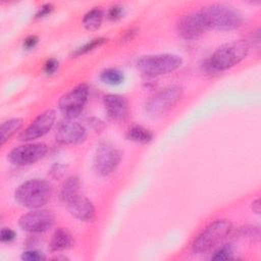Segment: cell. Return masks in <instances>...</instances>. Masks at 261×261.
Instances as JSON below:
<instances>
[{"label": "cell", "mask_w": 261, "mask_h": 261, "mask_svg": "<svg viewBox=\"0 0 261 261\" xmlns=\"http://www.w3.org/2000/svg\"><path fill=\"white\" fill-rule=\"evenodd\" d=\"M208 29L230 31L238 29L243 23V15L232 6L225 4H210L201 10Z\"/></svg>", "instance_id": "1"}, {"label": "cell", "mask_w": 261, "mask_h": 261, "mask_svg": "<svg viewBox=\"0 0 261 261\" xmlns=\"http://www.w3.org/2000/svg\"><path fill=\"white\" fill-rule=\"evenodd\" d=\"M51 195V185L47 180L40 178L30 179L21 184L14 193L17 203L31 209H38L47 204Z\"/></svg>", "instance_id": "2"}, {"label": "cell", "mask_w": 261, "mask_h": 261, "mask_svg": "<svg viewBox=\"0 0 261 261\" xmlns=\"http://www.w3.org/2000/svg\"><path fill=\"white\" fill-rule=\"evenodd\" d=\"M249 43L245 40L223 44L211 55L208 66L214 71L226 70L240 63L249 53Z\"/></svg>", "instance_id": "3"}, {"label": "cell", "mask_w": 261, "mask_h": 261, "mask_svg": "<svg viewBox=\"0 0 261 261\" xmlns=\"http://www.w3.org/2000/svg\"><path fill=\"white\" fill-rule=\"evenodd\" d=\"M232 229L228 220L218 219L211 222L193 242L192 251L195 254H204L219 245Z\"/></svg>", "instance_id": "4"}, {"label": "cell", "mask_w": 261, "mask_h": 261, "mask_svg": "<svg viewBox=\"0 0 261 261\" xmlns=\"http://www.w3.org/2000/svg\"><path fill=\"white\" fill-rule=\"evenodd\" d=\"M182 59L174 54H154L142 56L137 61L138 68L145 74L155 76L165 74L179 68Z\"/></svg>", "instance_id": "5"}, {"label": "cell", "mask_w": 261, "mask_h": 261, "mask_svg": "<svg viewBox=\"0 0 261 261\" xmlns=\"http://www.w3.org/2000/svg\"><path fill=\"white\" fill-rule=\"evenodd\" d=\"M89 87L86 84H80L59 99V110L65 118L72 119L81 114L88 100Z\"/></svg>", "instance_id": "6"}, {"label": "cell", "mask_w": 261, "mask_h": 261, "mask_svg": "<svg viewBox=\"0 0 261 261\" xmlns=\"http://www.w3.org/2000/svg\"><path fill=\"white\" fill-rule=\"evenodd\" d=\"M181 88L178 86L167 87L154 95L145 105L149 115L157 116L168 111L180 98Z\"/></svg>", "instance_id": "7"}, {"label": "cell", "mask_w": 261, "mask_h": 261, "mask_svg": "<svg viewBox=\"0 0 261 261\" xmlns=\"http://www.w3.org/2000/svg\"><path fill=\"white\" fill-rule=\"evenodd\" d=\"M121 152L110 144H102L96 151L94 157V168L102 176L111 174L118 166Z\"/></svg>", "instance_id": "8"}, {"label": "cell", "mask_w": 261, "mask_h": 261, "mask_svg": "<svg viewBox=\"0 0 261 261\" xmlns=\"http://www.w3.org/2000/svg\"><path fill=\"white\" fill-rule=\"evenodd\" d=\"M55 222V215L50 210H34L19 218V226L29 232H44L50 229Z\"/></svg>", "instance_id": "9"}, {"label": "cell", "mask_w": 261, "mask_h": 261, "mask_svg": "<svg viewBox=\"0 0 261 261\" xmlns=\"http://www.w3.org/2000/svg\"><path fill=\"white\" fill-rule=\"evenodd\" d=\"M46 153L47 146L43 143L27 144L12 149L8 154V159L14 165L24 166L39 161Z\"/></svg>", "instance_id": "10"}, {"label": "cell", "mask_w": 261, "mask_h": 261, "mask_svg": "<svg viewBox=\"0 0 261 261\" xmlns=\"http://www.w3.org/2000/svg\"><path fill=\"white\" fill-rule=\"evenodd\" d=\"M178 35L185 40H194L208 30L207 22L201 11L184 15L176 25Z\"/></svg>", "instance_id": "11"}, {"label": "cell", "mask_w": 261, "mask_h": 261, "mask_svg": "<svg viewBox=\"0 0 261 261\" xmlns=\"http://www.w3.org/2000/svg\"><path fill=\"white\" fill-rule=\"evenodd\" d=\"M55 119L56 112L54 110L49 109L42 112L32 121V123L24 130L21 132L19 140L29 142L45 136L54 125Z\"/></svg>", "instance_id": "12"}, {"label": "cell", "mask_w": 261, "mask_h": 261, "mask_svg": "<svg viewBox=\"0 0 261 261\" xmlns=\"http://www.w3.org/2000/svg\"><path fill=\"white\" fill-rule=\"evenodd\" d=\"M87 130L79 122L65 118L57 125L55 138L56 141L63 145H76L86 140Z\"/></svg>", "instance_id": "13"}, {"label": "cell", "mask_w": 261, "mask_h": 261, "mask_svg": "<svg viewBox=\"0 0 261 261\" xmlns=\"http://www.w3.org/2000/svg\"><path fill=\"white\" fill-rule=\"evenodd\" d=\"M105 110L108 116L117 121L124 120L129 112L128 102L126 99L120 95L109 94L103 99Z\"/></svg>", "instance_id": "14"}, {"label": "cell", "mask_w": 261, "mask_h": 261, "mask_svg": "<svg viewBox=\"0 0 261 261\" xmlns=\"http://www.w3.org/2000/svg\"><path fill=\"white\" fill-rule=\"evenodd\" d=\"M66 206L69 213L82 221H91L95 216V208L92 202L84 196L77 195Z\"/></svg>", "instance_id": "15"}, {"label": "cell", "mask_w": 261, "mask_h": 261, "mask_svg": "<svg viewBox=\"0 0 261 261\" xmlns=\"http://www.w3.org/2000/svg\"><path fill=\"white\" fill-rule=\"evenodd\" d=\"M81 181L79 177L76 176H70L68 177L61 186L59 198L64 203L67 204L70 200H72L74 197H76L80 192Z\"/></svg>", "instance_id": "16"}, {"label": "cell", "mask_w": 261, "mask_h": 261, "mask_svg": "<svg viewBox=\"0 0 261 261\" xmlns=\"http://www.w3.org/2000/svg\"><path fill=\"white\" fill-rule=\"evenodd\" d=\"M72 245V237L65 228H58L50 242V249L53 252H59L68 249Z\"/></svg>", "instance_id": "17"}, {"label": "cell", "mask_w": 261, "mask_h": 261, "mask_svg": "<svg viewBox=\"0 0 261 261\" xmlns=\"http://www.w3.org/2000/svg\"><path fill=\"white\" fill-rule=\"evenodd\" d=\"M22 125V119L11 118L4 121L0 127V144L4 145Z\"/></svg>", "instance_id": "18"}, {"label": "cell", "mask_w": 261, "mask_h": 261, "mask_svg": "<svg viewBox=\"0 0 261 261\" xmlns=\"http://www.w3.org/2000/svg\"><path fill=\"white\" fill-rule=\"evenodd\" d=\"M126 136H127L128 140H130L133 142H136V143H140V144H147L153 138L152 133L149 129H147L146 127L142 126V125L132 126L127 130Z\"/></svg>", "instance_id": "19"}, {"label": "cell", "mask_w": 261, "mask_h": 261, "mask_svg": "<svg viewBox=\"0 0 261 261\" xmlns=\"http://www.w3.org/2000/svg\"><path fill=\"white\" fill-rule=\"evenodd\" d=\"M103 20V12L99 8H94L87 12L83 18V24L87 30L94 31L100 28Z\"/></svg>", "instance_id": "20"}, {"label": "cell", "mask_w": 261, "mask_h": 261, "mask_svg": "<svg viewBox=\"0 0 261 261\" xmlns=\"http://www.w3.org/2000/svg\"><path fill=\"white\" fill-rule=\"evenodd\" d=\"M100 77L104 83L116 86L122 83L123 73L116 68H107L101 72Z\"/></svg>", "instance_id": "21"}, {"label": "cell", "mask_w": 261, "mask_h": 261, "mask_svg": "<svg viewBox=\"0 0 261 261\" xmlns=\"http://www.w3.org/2000/svg\"><path fill=\"white\" fill-rule=\"evenodd\" d=\"M106 40L104 38H97V39H94L88 43H86L85 45H83L82 47H80L79 49L75 50V52L73 53L74 56H79V55H82V54H86L94 49H96L97 47H100Z\"/></svg>", "instance_id": "22"}, {"label": "cell", "mask_w": 261, "mask_h": 261, "mask_svg": "<svg viewBox=\"0 0 261 261\" xmlns=\"http://www.w3.org/2000/svg\"><path fill=\"white\" fill-rule=\"evenodd\" d=\"M241 237L245 238V239H249L253 242L255 241H259L260 239V228L259 226H255V225H247L241 228L240 230Z\"/></svg>", "instance_id": "23"}, {"label": "cell", "mask_w": 261, "mask_h": 261, "mask_svg": "<svg viewBox=\"0 0 261 261\" xmlns=\"http://www.w3.org/2000/svg\"><path fill=\"white\" fill-rule=\"evenodd\" d=\"M232 258V249L228 245L221 246L211 256L212 260H227Z\"/></svg>", "instance_id": "24"}, {"label": "cell", "mask_w": 261, "mask_h": 261, "mask_svg": "<svg viewBox=\"0 0 261 261\" xmlns=\"http://www.w3.org/2000/svg\"><path fill=\"white\" fill-rule=\"evenodd\" d=\"M45 257L43 256L42 253L32 250V251H25L21 255V259L25 261H40L43 260Z\"/></svg>", "instance_id": "25"}, {"label": "cell", "mask_w": 261, "mask_h": 261, "mask_svg": "<svg viewBox=\"0 0 261 261\" xmlns=\"http://www.w3.org/2000/svg\"><path fill=\"white\" fill-rule=\"evenodd\" d=\"M122 11L123 9L120 5H114L108 11V18L111 20H117L121 17Z\"/></svg>", "instance_id": "26"}, {"label": "cell", "mask_w": 261, "mask_h": 261, "mask_svg": "<svg viewBox=\"0 0 261 261\" xmlns=\"http://www.w3.org/2000/svg\"><path fill=\"white\" fill-rule=\"evenodd\" d=\"M15 238V232L10 229V228H7V227H4L1 229V232H0V239L2 242H5V243H9L11 242L12 240H14Z\"/></svg>", "instance_id": "27"}, {"label": "cell", "mask_w": 261, "mask_h": 261, "mask_svg": "<svg viewBox=\"0 0 261 261\" xmlns=\"http://www.w3.org/2000/svg\"><path fill=\"white\" fill-rule=\"evenodd\" d=\"M57 68H58V61L54 58H51V59L47 60V62L44 65V70L47 74L54 73Z\"/></svg>", "instance_id": "28"}, {"label": "cell", "mask_w": 261, "mask_h": 261, "mask_svg": "<svg viewBox=\"0 0 261 261\" xmlns=\"http://www.w3.org/2000/svg\"><path fill=\"white\" fill-rule=\"evenodd\" d=\"M52 10H53V6L51 4H45L40 8L36 17H44V16L48 15Z\"/></svg>", "instance_id": "29"}, {"label": "cell", "mask_w": 261, "mask_h": 261, "mask_svg": "<svg viewBox=\"0 0 261 261\" xmlns=\"http://www.w3.org/2000/svg\"><path fill=\"white\" fill-rule=\"evenodd\" d=\"M38 43V38L36 36H30L28 37L24 42H23V47L25 49H32L36 46V44Z\"/></svg>", "instance_id": "30"}, {"label": "cell", "mask_w": 261, "mask_h": 261, "mask_svg": "<svg viewBox=\"0 0 261 261\" xmlns=\"http://www.w3.org/2000/svg\"><path fill=\"white\" fill-rule=\"evenodd\" d=\"M51 174L54 177H60L63 174V166L60 164H55L51 168Z\"/></svg>", "instance_id": "31"}, {"label": "cell", "mask_w": 261, "mask_h": 261, "mask_svg": "<svg viewBox=\"0 0 261 261\" xmlns=\"http://www.w3.org/2000/svg\"><path fill=\"white\" fill-rule=\"evenodd\" d=\"M135 35H136V31H135V30H130V31L126 32V33L124 34L123 38H122L123 42H128V41H130V40L134 38Z\"/></svg>", "instance_id": "32"}, {"label": "cell", "mask_w": 261, "mask_h": 261, "mask_svg": "<svg viewBox=\"0 0 261 261\" xmlns=\"http://www.w3.org/2000/svg\"><path fill=\"white\" fill-rule=\"evenodd\" d=\"M252 210L256 214L260 213V200L259 199H256L255 201H253V203H252Z\"/></svg>", "instance_id": "33"}]
</instances>
